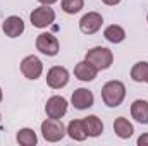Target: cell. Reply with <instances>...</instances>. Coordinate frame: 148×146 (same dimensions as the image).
<instances>
[{"label":"cell","mask_w":148,"mask_h":146,"mask_svg":"<svg viewBox=\"0 0 148 146\" xmlns=\"http://www.w3.org/2000/svg\"><path fill=\"white\" fill-rule=\"evenodd\" d=\"M84 120V126H86V132L90 138H98L102 132H103V124L102 120L97 117V115H88L83 119Z\"/></svg>","instance_id":"obj_16"},{"label":"cell","mask_w":148,"mask_h":146,"mask_svg":"<svg viewBox=\"0 0 148 146\" xmlns=\"http://www.w3.org/2000/svg\"><path fill=\"white\" fill-rule=\"evenodd\" d=\"M36 48L43 53V55L53 57V55L59 53L60 45H59V40L53 36L52 33H41V35H38V38H36Z\"/></svg>","instance_id":"obj_6"},{"label":"cell","mask_w":148,"mask_h":146,"mask_svg":"<svg viewBox=\"0 0 148 146\" xmlns=\"http://www.w3.org/2000/svg\"><path fill=\"white\" fill-rule=\"evenodd\" d=\"M38 2H41L43 5H52V3H55V2H59V0H38Z\"/></svg>","instance_id":"obj_23"},{"label":"cell","mask_w":148,"mask_h":146,"mask_svg":"<svg viewBox=\"0 0 148 146\" xmlns=\"http://www.w3.org/2000/svg\"><path fill=\"white\" fill-rule=\"evenodd\" d=\"M147 21H148V16H147Z\"/></svg>","instance_id":"obj_25"},{"label":"cell","mask_w":148,"mask_h":146,"mask_svg":"<svg viewBox=\"0 0 148 146\" xmlns=\"http://www.w3.org/2000/svg\"><path fill=\"white\" fill-rule=\"evenodd\" d=\"M103 24V17L98 14V12H88L81 17L79 21V29L84 33V35H95Z\"/></svg>","instance_id":"obj_9"},{"label":"cell","mask_w":148,"mask_h":146,"mask_svg":"<svg viewBox=\"0 0 148 146\" xmlns=\"http://www.w3.org/2000/svg\"><path fill=\"white\" fill-rule=\"evenodd\" d=\"M45 112L50 119H62L66 113H67V100L64 96H50L47 100V105H45Z\"/></svg>","instance_id":"obj_8"},{"label":"cell","mask_w":148,"mask_h":146,"mask_svg":"<svg viewBox=\"0 0 148 146\" xmlns=\"http://www.w3.org/2000/svg\"><path fill=\"white\" fill-rule=\"evenodd\" d=\"M93 102H95V96L86 88L74 89L73 96H71V103L74 105V108H77V110H86L90 107H93Z\"/></svg>","instance_id":"obj_10"},{"label":"cell","mask_w":148,"mask_h":146,"mask_svg":"<svg viewBox=\"0 0 148 146\" xmlns=\"http://www.w3.org/2000/svg\"><path fill=\"white\" fill-rule=\"evenodd\" d=\"M131 79L136 83H147L148 81V62H138L131 69Z\"/></svg>","instance_id":"obj_19"},{"label":"cell","mask_w":148,"mask_h":146,"mask_svg":"<svg viewBox=\"0 0 148 146\" xmlns=\"http://www.w3.org/2000/svg\"><path fill=\"white\" fill-rule=\"evenodd\" d=\"M138 145H140V146L148 145V134H143V136H140V138H138Z\"/></svg>","instance_id":"obj_21"},{"label":"cell","mask_w":148,"mask_h":146,"mask_svg":"<svg viewBox=\"0 0 148 146\" xmlns=\"http://www.w3.org/2000/svg\"><path fill=\"white\" fill-rule=\"evenodd\" d=\"M21 72L24 77L35 81L43 72V62L38 59L36 55H28L21 60Z\"/></svg>","instance_id":"obj_5"},{"label":"cell","mask_w":148,"mask_h":146,"mask_svg":"<svg viewBox=\"0 0 148 146\" xmlns=\"http://www.w3.org/2000/svg\"><path fill=\"white\" fill-rule=\"evenodd\" d=\"M126 98V86L121 81H109L102 88V100L107 107H119Z\"/></svg>","instance_id":"obj_1"},{"label":"cell","mask_w":148,"mask_h":146,"mask_svg":"<svg viewBox=\"0 0 148 146\" xmlns=\"http://www.w3.org/2000/svg\"><path fill=\"white\" fill-rule=\"evenodd\" d=\"M41 134L45 138V141L48 143H57L66 136V127L59 119H47L41 122Z\"/></svg>","instance_id":"obj_3"},{"label":"cell","mask_w":148,"mask_h":146,"mask_svg":"<svg viewBox=\"0 0 148 146\" xmlns=\"http://www.w3.org/2000/svg\"><path fill=\"white\" fill-rule=\"evenodd\" d=\"M60 5L66 14H77L84 7V0H62Z\"/></svg>","instance_id":"obj_20"},{"label":"cell","mask_w":148,"mask_h":146,"mask_svg":"<svg viewBox=\"0 0 148 146\" xmlns=\"http://www.w3.org/2000/svg\"><path fill=\"white\" fill-rule=\"evenodd\" d=\"M86 60L91 62L98 71H105L109 69L114 62V55L109 48L105 46H93L91 50L86 52Z\"/></svg>","instance_id":"obj_2"},{"label":"cell","mask_w":148,"mask_h":146,"mask_svg":"<svg viewBox=\"0 0 148 146\" xmlns=\"http://www.w3.org/2000/svg\"><path fill=\"white\" fill-rule=\"evenodd\" d=\"M97 74H98V69L91 64V62H88L86 59L84 60H81V62H77L76 64V67H74V76L79 79V81H93L95 77H97Z\"/></svg>","instance_id":"obj_12"},{"label":"cell","mask_w":148,"mask_h":146,"mask_svg":"<svg viewBox=\"0 0 148 146\" xmlns=\"http://www.w3.org/2000/svg\"><path fill=\"white\" fill-rule=\"evenodd\" d=\"M66 132L69 134V138L74 139V141H84V139L88 138L84 120H77V119H74V120H71V122L67 124Z\"/></svg>","instance_id":"obj_13"},{"label":"cell","mask_w":148,"mask_h":146,"mask_svg":"<svg viewBox=\"0 0 148 146\" xmlns=\"http://www.w3.org/2000/svg\"><path fill=\"white\" fill-rule=\"evenodd\" d=\"M17 143L23 146H35L38 143V138H36V132L29 127H23L17 131V136H16Z\"/></svg>","instance_id":"obj_18"},{"label":"cell","mask_w":148,"mask_h":146,"mask_svg":"<svg viewBox=\"0 0 148 146\" xmlns=\"http://www.w3.org/2000/svg\"><path fill=\"white\" fill-rule=\"evenodd\" d=\"M147 83H148V81H147Z\"/></svg>","instance_id":"obj_27"},{"label":"cell","mask_w":148,"mask_h":146,"mask_svg":"<svg viewBox=\"0 0 148 146\" xmlns=\"http://www.w3.org/2000/svg\"><path fill=\"white\" fill-rule=\"evenodd\" d=\"M114 132L121 139H129L133 136V132H134V127L126 117H117L115 122H114Z\"/></svg>","instance_id":"obj_14"},{"label":"cell","mask_w":148,"mask_h":146,"mask_svg":"<svg viewBox=\"0 0 148 146\" xmlns=\"http://www.w3.org/2000/svg\"><path fill=\"white\" fill-rule=\"evenodd\" d=\"M29 19L35 28H47L55 21V10L50 5H40L31 12Z\"/></svg>","instance_id":"obj_4"},{"label":"cell","mask_w":148,"mask_h":146,"mask_svg":"<svg viewBox=\"0 0 148 146\" xmlns=\"http://www.w3.org/2000/svg\"><path fill=\"white\" fill-rule=\"evenodd\" d=\"M103 36H105L107 41H110V43H121V41H124V38H126V31H124L122 26L110 24V26L105 28Z\"/></svg>","instance_id":"obj_17"},{"label":"cell","mask_w":148,"mask_h":146,"mask_svg":"<svg viewBox=\"0 0 148 146\" xmlns=\"http://www.w3.org/2000/svg\"><path fill=\"white\" fill-rule=\"evenodd\" d=\"M0 119H2V115H0Z\"/></svg>","instance_id":"obj_26"},{"label":"cell","mask_w":148,"mask_h":146,"mask_svg":"<svg viewBox=\"0 0 148 146\" xmlns=\"http://www.w3.org/2000/svg\"><path fill=\"white\" fill-rule=\"evenodd\" d=\"M102 2H103L105 5H117L121 0H102Z\"/></svg>","instance_id":"obj_22"},{"label":"cell","mask_w":148,"mask_h":146,"mask_svg":"<svg viewBox=\"0 0 148 146\" xmlns=\"http://www.w3.org/2000/svg\"><path fill=\"white\" fill-rule=\"evenodd\" d=\"M131 115L136 122L148 124V102L147 100H136L131 105Z\"/></svg>","instance_id":"obj_15"},{"label":"cell","mask_w":148,"mask_h":146,"mask_svg":"<svg viewBox=\"0 0 148 146\" xmlns=\"http://www.w3.org/2000/svg\"><path fill=\"white\" fill-rule=\"evenodd\" d=\"M2 29H3L5 36L17 38L24 33V21L19 16H9L2 24Z\"/></svg>","instance_id":"obj_11"},{"label":"cell","mask_w":148,"mask_h":146,"mask_svg":"<svg viewBox=\"0 0 148 146\" xmlns=\"http://www.w3.org/2000/svg\"><path fill=\"white\" fill-rule=\"evenodd\" d=\"M69 83V71L60 65H53L47 72V84L52 89H60Z\"/></svg>","instance_id":"obj_7"},{"label":"cell","mask_w":148,"mask_h":146,"mask_svg":"<svg viewBox=\"0 0 148 146\" xmlns=\"http://www.w3.org/2000/svg\"><path fill=\"white\" fill-rule=\"evenodd\" d=\"M2 98H3V93H2V88H0V102H2Z\"/></svg>","instance_id":"obj_24"}]
</instances>
